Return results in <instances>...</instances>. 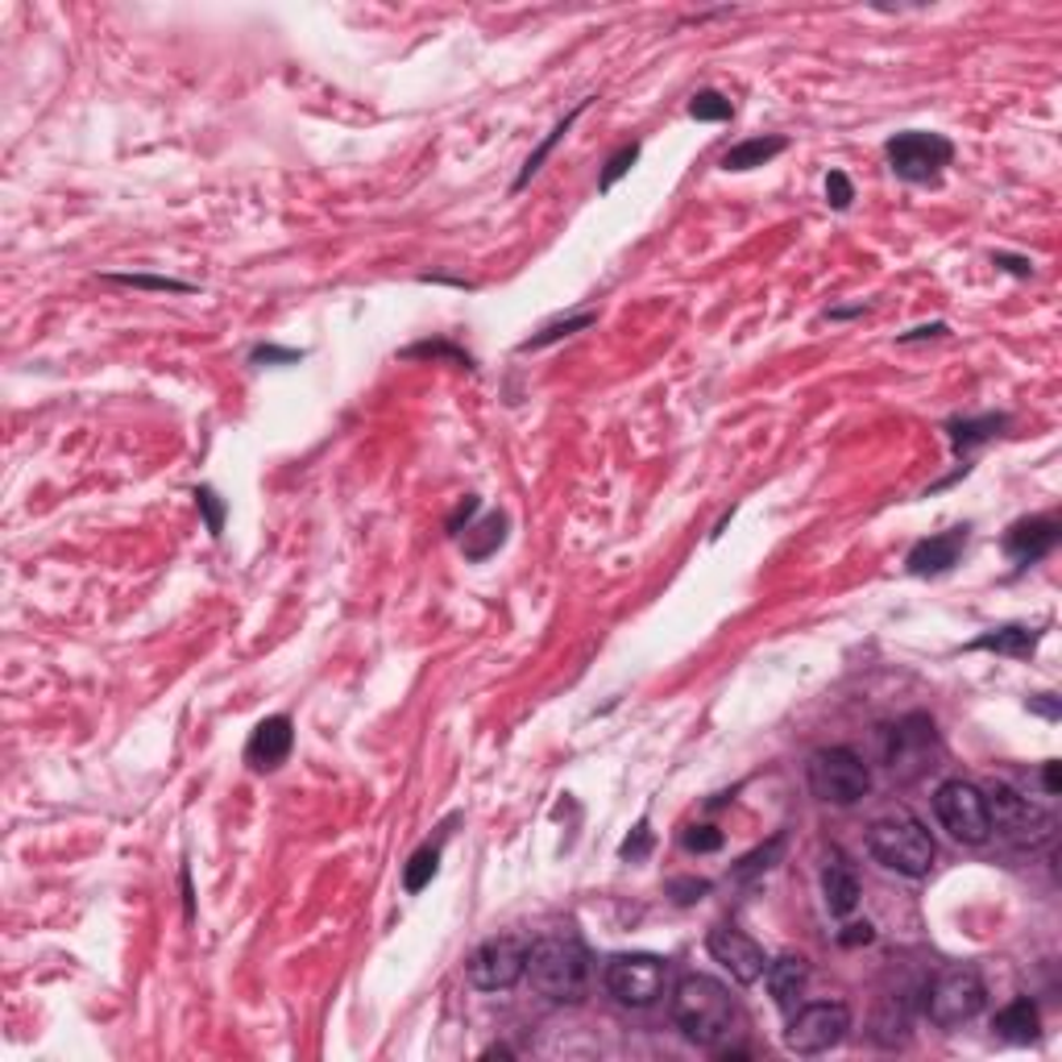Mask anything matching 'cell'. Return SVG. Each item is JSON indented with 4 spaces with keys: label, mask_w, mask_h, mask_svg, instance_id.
<instances>
[{
    "label": "cell",
    "mask_w": 1062,
    "mask_h": 1062,
    "mask_svg": "<svg viewBox=\"0 0 1062 1062\" xmlns=\"http://www.w3.org/2000/svg\"><path fill=\"white\" fill-rule=\"evenodd\" d=\"M706 951L723 971H730L735 983H755V979H764V967H768L764 946H760L755 938L743 934V930H735V926H714L706 938Z\"/></svg>",
    "instance_id": "4fadbf2b"
},
{
    "label": "cell",
    "mask_w": 1062,
    "mask_h": 1062,
    "mask_svg": "<svg viewBox=\"0 0 1062 1062\" xmlns=\"http://www.w3.org/2000/svg\"><path fill=\"white\" fill-rule=\"evenodd\" d=\"M527 979L544 1000H577L589 979V955L573 934H544L527 946Z\"/></svg>",
    "instance_id": "3957f363"
},
{
    "label": "cell",
    "mask_w": 1062,
    "mask_h": 1062,
    "mask_svg": "<svg viewBox=\"0 0 1062 1062\" xmlns=\"http://www.w3.org/2000/svg\"><path fill=\"white\" fill-rule=\"evenodd\" d=\"M108 283H121V287H133V291H175V295L195 291L191 283H179V278H158V274H108Z\"/></svg>",
    "instance_id": "f1b7e54d"
},
{
    "label": "cell",
    "mask_w": 1062,
    "mask_h": 1062,
    "mask_svg": "<svg viewBox=\"0 0 1062 1062\" xmlns=\"http://www.w3.org/2000/svg\"><path fill=\"white\" fill-rule=\"evenodd\" d=\"M872 938H875V930L868 926V921H855V926H843L838 942H843V946H868Z\"/></svg>",
    "instance_id": "74e56055"
},
{
    "label": "cell",
    "mask_w": 1062,
    "mask_h": 1062,
    "mask_svg": "<svg viewBox=\"0 0 1062 1062\" xmlns=\"http://www.w3.org/2000/svg\"><path fill=\"white\" fill-rule=\"evenodd\" d=\"M1062 540V523L1054 515H1034V520H1017L1004 532V552L1017 564H1034L1041 557H1050Z\"/></svg>",
    "instance_id": "5bb4252c"
},
{
    "label": "cell",
    "mask_w": 1062,
    "mask_h": 1062,
    "mask_svg": "<svg viewBox=\"0 0 1062 1062\" xmlns=\"http://www.w3.org/2000/svg\"><path fill=\"white\" fill-rule=\"evenodd\" d=\"M598 324V315L594 312H582V315H569V320H552V324H544L536 336H527L520 345V354H536V349H548V345H557V341H564V336L573 333H585V329H594Z\"/></svg>",
    "instance_id": "484cf974"
},
{
    "label": "cell",
    "mask_w": 1062,
    "mask_h": 1062,
    "mask_svg": "<svg viewBox=\"0 0 1062 1062\" xmlns=\"http://www.w3.org/2000/svg\"><path fill=\"white\" fill-rule=\"evenodd\" d=\"M440 843H444V834H440L437 843H423L411 859H407V868H403V888L407 893L416 896V893H423L432 880H437V872H440Z\"/></svg>",
    "instance_id": "d4e9b609"
},
{
    "label": "cell",
    "mask_w": 1062,
    "mask_h": 1062,
    "mask_svg": "<svg viewBox=\"0 0 1062 1062\" xmlns=\"http://www.w3.org/2000/svg\"><path fill=\"white\" fill-rule=\"evenodd\" d=\"M709 888H714L709 880H693V875H689V880H668V896H672L677 905H693V900H702Z\"/></svg>",
    "instance_id": "e575fe53"
},
{
    "label": "cell",
    "mask_w": 1062,
    "mask_h": 1062,
    "mask_svg": "<svg viewBox=\"0 0 1062 1062\" xmlns=\"http://www.w3.org/2000/svg\"><path fill=\"white\" fill-rule=\"evenodd\" d=\"M806 780H810V792L818 801H826V806H855V801H863L868 789H872V768L851 748H822L810 755Z\"/></svg>",
    "instance_id": "5b68a950"
},
{
    "label": "cell",
    "mask_w": 1062,
    "mask_h": 1062,
    "mask_svg": "<svg viewBox=\"0 0 1062 1062\" xmlns=\"http://www.w3.org/2000/svg\"><path fill=\"white\" fill-rule=\"evenodd\" d=\"M992 1029H997L1000 1041H1013V1046L1038 1041V1034H1041L1038 1004H1034L1029 997H1017L1013 1004H1004L997 1017H992Z\"/></svg>",
    "instance_id": "d6986e66"
},
{
    "label": "cell",
    "mask_w": 1062,
    "mask_h": 1062,
    "mask_svg": "<svg viewBox=\"0 0 1062 1062\" xmlns=\"http://www.w3.org/2000/svg\"><path fill=\"white\" fill-rule=\"evenodd\" d=\"M474 515H478V499L469 494V499H465V502H461V506H457V515L449 520V532L457 536V532H461V523H469V520H474Z\"/></svg>",
    "instance_id": "ab89813d"
},
{
    "label": "cell",
    "mask_w": 1062,
    "mask_h": 1062,
    "mask_svg": "<svg viewBox=\"0 0 1062 1062\" xmlns=\"http://www.w3.org/2000/svg\"><path fill=\"white\" fill-rule=\"evenodd\" d=\"M1041 785H1046L1050 797L1059 792V760H1046V764H1041Z\"/></svg>",
    "instance_id": "b9f144b4"
},
{
    "label": "cell",
    "mask_w": 1062,
    "mask_h": 1062,
    "mask_svg": "<svg viewBox=\"0 0 1062 1062\" xmlns=\"http://www.w3.org/2000/svg\"><path fill=\"white\" fill-rule=\"evenodd\" d=\"M992 262H997L1000 271L1017 274V278H1029V274H1034V266H1029V258H1013V253H997Z\"/></svg>",
    "instance_id": "f35d334b"
},
{
    "label": "cell",
    "mask_w": 1062,
    "mask_h": 1062,
    "mask_svg": "<svg viewBox=\"0 0 1062 1062\" xmlns=\"http://www.w3.org/2000/svg\"><path fill=\"white\" fill-rule=\"evenodd\" d=\"M868 855H872L880 868L905 875V880H921L930 875L938 859L934 834L926 831V822L914 813L896 810L888 818H875L868 826Z\"/></svg>",
    "instance_id": "7a4b0ae2"
},
{
    "label": "cell",
    "mask_w": 1062,
    "mask_h": 1062,
    "mask_svg": "<svg viewBox=\"0 0 1062 1062\" xmlns=\"http://www.w3.org/2000/svg\"><path fill=\"white\" fill-rule=\"evenodd\" d=\"M934 813L942 831L963 847H983L992 838L988 826V797L971 780H942L934 789Z\"/></svg>",
    "instance_id": "52a82bcc"
},
{
    "label": "cell",
    "mask_w": 1062,
    "mask_h": 1062,
    "mask_svg": "<svg viewBox=\"0 0 1062 1062\" xmlns=\"http://www.w3.org/2000/svg\"><path fill=\"white\" fill-rule=\"evenodd\" d=\"M764 979H768V997L780 1013H792L801 997H806V983H810V963L801 955H780L768 958L764 967Z\"/></svg>",
    "instance_id": "e0dca14e"
},
{
    "label": "cell",
    "mask_w": 1062,
    "mask_h": 1062,
    "mask_svg": "<svg viewBox=\"0 0 1062 1062\" xmlns=\"http://www.w3.org/2000/svg\"><path fill=\"white\" fill-rule=\"evenodd\" d=\"M672 1021L693 1046L714 1050L735 1025V997L723 979L693 971L672 988Z\"/></svg>",
    "instance_id": "6da1fadb"
},
{
    "label": "cell",
    "mask_w": 1062,
    "mask_h": 1062,
    "mask_svg": "<svg viewBox=\"0 0 1062 1062\" xmlns=\"http://www.w3.org/2000/svg\"><path fill=\"white\" fill-rule=\"evenodd\" d=\"M926 336H946V324H926V329H914V333L900 336V345H909V341H926Z\"/></svg>",
    "instance_id": "7bdbcfd3"
},
{
    "label": "cell",
    "mask_w": 1062,
    "mask_h": 1062,
    "mask_svg": "<svg viewBox=\"0 0 1062 1062\" xmlns=\"http://www.w3.org/2000/svg\"><path fill=\"white\" fill-rule=\"evenodd\" d=\"M689 117H693V121H730V117H735V105H730L723 92L706 87V92H697V96L689 100Z\"/></svg>",
    "instance_id": "83f0119b"
},
{
    "label": "cell",
    "mask_w": 1062,
    "mask_h": 1062,
    "mask_svg": "<svg viewBox=\"0 0 1062 1062\" xmlns=\"http://www.w3.org/2000/svg\"><path fill=\"white\" fill-rule=\"evenodd\" d=\"M785 138H751V142H739V146H730L727 154H723V167L727 170H755L764 167V163H772L776 154H785Z\"/></svg>",
    "instance_id": "44dd1931"
},
{
    "label": "cell",
    "mask_w": 1062,
    "mask_h": 1062,
    "mask_svg": "<svg viewBox=\"0 0 1062 1062\" xmlns=\"http://www.w3.org/2000/svg\"><path fill=\"white\" fill-rule=\"evenodd\" d=\"M983 1004H988V983L976 967H946L926 988V1017L942 1029H958V1025L976 1021Z\"/></svg>",
    "instance_id": "8992f818"
},
{
    "label": "cell",
    "mask_w": 1062,
    "mask_h": 1062,
    "mask_svg": "<svg viewBox=\"0 0 1062 1062\" xmlns=\"http://www.w3.org/2000/svg\"><path fill=\"white\" fill-rule=\"evenodd\" d=\"M291 743H295V730H291V718H287V714L262 718V723L253 727L250 743H246V764H250L253 772H274L287 755H291Z\"/></svg>",
    "instance_id": "9a60e30c"
},
{
    "label": "cell",
    "mask_w": 1062,
    "mask_h": 1062,
    "mask_svg": "<svg viewBox=\"0 0 1062 1062\" xmlns=\"http://www.w3.org/2000/svg\"><path fill=\"white\" fill-rule=\"evenodd\" d=\"M1029 709H1034V714H1046V718H1059V702H1054L1050 693H1041V697H1029Z\"/></svg>",
    "instance_id": "60d3db41"
},
{
    "label": "cell",
    "mask_w": 1062,
    "mask_h": 1062,
    "mask_svg": "<svg viewBox=\"0 0 1062 1062\" xmlns=\"http://www.w3.org/2000/svg\"><path fill=\"white\" fill-rule=\"evenodd\" d=\"M681 847L693 855H709L723 847V831L718 826H689L685 834H681Z\"/></svg>",
    "instance_id": "d6a6232c"
},
{
    "label": "cell",
    "mask_w": 1062,
    "mask_h": 1062,
    "mask_svg": "<svg viewBox=\"0 0 1062 1062\" xmlns=\"http://www.w3.org/2000/svg\"><path fill=\"white\" fill-rule=\"evenodd\" d=\"M780 851H785V834H772L764 847H755V851L743 855V859L735 863V880H751V875L768 872L772 863L780 859Z\"/></svg>",
    "instance_id": "4316f807"
},
{
    "label": "cell",
    "mask_w": 1062,
    "mask_h": 1062,
    "mask_svg": "<svg viewBox=\"0 0 1062 1062\" xmlns=\"http://www.w3.org/2000/svg\"><path fill=\"white\" fill-rule=\"evenodd\" d=\"M1041 631H1034V627H997V631H983L979 640H971V652H997V656H1029L1034 647H1038Z\"/></svg>",
    "instance_id": "ffe728a7"
},
{
    "label": "cell",
    "mask_w": 1062,
    "mask_h": 1062,
    "mask_svg": "<svg viewBox=\"0 0 1062 1062\" xmlns=\"http://www.w3.org/2000/svg\"><path fill=\"white\" fill-rule=\"evenodd\" d=\"M195 506L204 511V523H208L212 536H220V532H225V502H220V494H216L212 486H200V490H195Z\"/></svg>",
    "instance_id": "1f68e13d"
},
{
    "label": "cell",
    "mask_w": 1062,
    "mask_h": 1062,
    "mask_svg": "<svg viewBox=\"0 0 1062 1062\" xmlns=\"http://www.w3.org/2000/svg\"><path fill=\"white\" fill-rule=\"evenodd\" d=\"M668 963L660 955H614L606 963V992L623 1009H652L665 997Z\"/></svg>",
    "instance_id": "8fae6325"
},
{
    "label": "cell",
    "mask_w": 1062,
    "mask_h": 1062,
    "mask_svg": "<svg viewBox=\"0 0 1062 1062\" xmlns=\"http://www.w3.org/2000/svg\"><path fill=\"white\" fill-rule=\"evenodd\" d=\"M585 108H589V100H582V105L573 108V112H569V117H561V121H557V126H552V133H548V138H544L540 146L532 150V158H527V163H523L520 179H515V191H523V188H527V183H532V179H536V175H540V167H544V163H548V154H552V150H557V142H561V138H564V133H569V129L577 126V117H582Z\"/></svg>",
    "instance_id": "cb8c5ba5"
},
{
    "label": "cell",
    "mask_w": 1062,
    "mask_h": 1062,
    "mask_svg": "<svg viewBox=\"0 0 1062 1062\" xmlns=\"http://www.w3.org/2000/svg\"><path fill=\"white\" fill-rule=\"evenodd\" d=\"M988 797V826L997 838H1004L1009 847L1017 851H1038L1054 838V818L1041 810L1038 801L1021 797L1017 789L1009 785H992L983 792Z\"/></svg>",
    "instance_id": "277c9868"
},
{
    "label": "cell",
    "mask_w": 1062,
    "mask_h": 1062,
    "mask_svg": "<svg viewBox=\"0 0 1062 1062\" xmlns=\"http://www.w3.org/2000/svg\"><path fill=\"white\" fill-rule=\"evenodd\" d=\"M527 946L532 942H523L515 934L481 942L478 951L469 955V963H465V979L478 992H506V988H515L527 976Z\"/></svg>",
    "instance_id": "7c38bea8"
},
{
    "label": "cell",
    "mask_w": 1062,
    "mask_h": 1062,
    "mask_svg": "<svg viewBox=\"0 0 1062 1062\" xmlns=\"http://www.w3.org/2000/svg\"><path fill=\"white\" fill-rule=\"evenodd\" d=\"M884 154H888V167H893L896 179H905V183H934L938 175L951 167L955 146L942 133L905 129V133H896L893 142L884 146Z\"/></svg>",
    "instance_id": "30bf717a"
},
{
    "label": "cell",
    "mask_w": 1062,
    "mask_h": 1062,
    "mask_svg": "<svg viewBox=\"0 0 1062 1062\" xmlns=\"http://www.w3.org/2000/svg\"><path fill=\"white\" fill-rule=\"evenodd\" d=\"M822 900H826L831 917H847L859 905V875L843 851H831L826 868H822Z\"/></svg>",
    "instance_id": "ac0fdd59"
},
{
    "label": "cell",
    "mask_w": 1062,
    "mask_h": 1062,
    "mask_svg": "<svg viewBox=\"0 0 1062 1062\" xmlns=\"http://www.w3.org/2000/svg\"><path fill=\"white\" fill-rule=\"evenodd\" d=\"M502 540H506V515H486L481 523L465 527V540H461V548H465V557H469V561H486L490 552H499Z\"/></svg>",
    "instance_id": "7402d4cb"
},
{
    "label": "cell",
    "mask_w": 1062,
    "mask_h": 1062,
    "mask_svg": "<svg viewBox=\"0 0 1062 1062\" xmlns=\"http://www.w3.org/2000/svg\"><path fill=\"white\" fill-rule=\"evenodd\" d=\"M967 544V527H951L942 536H930V540L914 544V552L905 557V569L914 577H942L958 564V552Z\"/></svg>",
    "instance_id": "2e32d148"
},
{
    "label": "cell",
    "mask_w": 1062,
    "mask_h": 1062,
    "mask_svg": "<svg viewBox=\"0 0 1062 1062\" xmlns=\"http://www.w3.org/2000/svg\"><path fill=\"white\" fill-rule=\"evenodd\" d=\"M851 200H855L851 179H847L843 170H831V175H826V204L843 212V208H851Z\"/></svg>",
    "instance_id": "836d02e7"
},
{
    "label": "cell",
    "mask_w": 1062,
    "mask_h": 1062,
    "mask_svg": "<svg viewBox=\"0 0 1062 1062\" xmlns=\"http://www.w3.org/2000/svg\"><path fill=\"white\" fill-rule=\"evenodd\" d=\"M847 1029H851V1009L838 1004V1000H818V1004H806V1009H792L785 1046L792 1054H801V1059H813V1054L834 1050L838 1041L847 1038Z\"/></svg>",
    "instance_id": "9c48e42d"
},
{
    "label": "cell",
    "mask_w": 1062,
    "mask_h": 1062,
    "mask_svg": "<svg viewBox=\"0 0 1062 1062\" xmlns=\"http://www.w3.org/2000/svg\"><path fill=\"white\" fill-rule=\"evenodd\" d=\"M1004 423H1009V416L951 419V423H946V432H951V444H955V453H971L976 444L1000 437V428H1004Z\"/></svg>",
    "instance_id": "603a6c76"
},
{
    "label": "cell",
    "mask_w": 1062,
    "mask_h": 1062,
    "mask_svg": "<svg viewBox=\"0 0 1062 1062\" xmlns=\"http://www.w3.org/2000/svg\"><path fill=\"white\" fill-rule=\"evenodd\" d=\"M299 357H303V354H299V349H278V345H258V349H253V354H250V361H253V366H266V361H271V366H295Z\"/></svg>",
    "instance_id": "8d00e7d4"
},
{
    "label": "cell",
    "mask_w": 1062,
    "mask_h": 1062,
    "mask_svg": "<svg viewBox=\"0 0 1062 1062\" xmlns=\"http://www.w3.org/2000/svg\"><path fill=\"white\" fill-rule=\"evenodd\" d=\"M938 730L930 714H909L884 730V764L896 780H917L934 768Z\"/></svg>",
    "instance_id": "ba28073f"
},
{
    "label": "cell",
    "mask_w": 1062,
    "mask_h": 1062,
    "mask_svg": "<svg viewBox=\"0 0 1062 1062\" xmlns=\"http://www.w3.org/2000/svg\"><path fill=\"white\" fill-rule=\"evenodd\" d=\"M647 855H652V822H647V818H640V822H635V831L623 838L619 859H627V863H640V859H647Z\"/></svg>",
    "instance_id": "f546056e"
},
{
    "label": "cell",
    "mask_w": 1062,
    "mask_h": 1062,
    "mask_svg": "<svg viewBox=\"0 0 1062 1062\" xmlns=\"http://www.w3.org/2000/svg\"><path fill=\"white\" fill-rule=\"evenodd\" d=\"M403 357H449V361H457V366H469V354L453 349L449 341H423V345H411V349H403Z\"/></svg>",
    "instance_id": "d590c367"
},
{
    "label": "cell",
    "mask_w": 1062,
    "mask_h": 1062,
    "mask_svg": "<svg viewBox=\"0 0 1062 1062\" xmlns=\"http://www.w3.org/2000/svg\"><path fill=\"white\" fill-rule=\"evenodd\" d=\"M640 163V142H631V146H623L610 163H606V170H602V179H598V191H610L619 179H623L627 170L635 167Z\"/></svg>",
    "instance_id": "4dcf8cb0"
}]
</instances>
